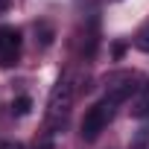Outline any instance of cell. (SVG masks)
<instances>
[{"instance_id":"5b68a950","label":"cell","mask_w":149,"mask_h":149,"mask_svg":"<svg viewBox=\"0 0 149 149\" xmlns=\"http://www.w3.org/2000/svg\"><path fill=\"white\" fill-rule=\"evenodd\" d=\"M134 47L137 50H143V53H149V24L137 32V38H134Z\"/></svg>"},{"instance_id":"277c9868","label":"cell","mask_w":149,"mask_h":149,"mask_svg":"<svg viewBox=\"0 0 149 149\" xmlns=\"http://www.w3.org/2000/svg\"><path fill=\"white\" fill-rule=\"evenodd\" d=\"M29 111H32V100H29V97H18V100L12 102V114H15V117H26Z\"/></svg>"},{"instance_id":"6da1fadb","label":"cell","mask_w":149,"mask_h":149,"mask_svg":"<svg viewBox=\"0 0 149 149\" xmlns=\"http://www.w3.org/2000/svg\"><path fill=\"white\" fill-rule=\"evenodd\" d=\"M70 105H73V82H70V76H64V79H58V82H56V88H53V94H50V105H47V126H50V129L64 126V117H67Z\"/></svg>"},{"instance_id":"7a4b0ae2","label":"cell","mask_w":149,"mask_h":149,"mask_svg":"<svg viewBox=\"0 0 149 149\" xmlns=\"http://www.w3.org/2000/svg\"><path fill=\"white\" fill-rule=\"evenodd\" d=\"M114 102L111 100H100L97 105H91L88 111H85V117H82V140H97L100 134H102V129L111 123V117H114Z\"/></svg>"},{"instance_id":"3957f363","label":"cell","mask_w":149,"mask_h":149,"mask_svg":"<svg viewBox=\"0 0 149 149\" xmlns=\"http://www.w3.org/2000/svg\"><path fill=\"white\" fill-rule=\"evenodd\" d=\"M21 56V32L15 26H0V64L9 67Z\"/></svg>"},{"instance_id":"8992f818","label":"cell","mask_w":149,"mask_h":149,"mask_svg":"<svg viewBox=\"0 0 149 149\" xmlns=\"http://www.w3.org/2000/svg\"><path fill=\"white\" fill-rule=\"evenodd\" d=\"M6 6H9V0H0V12H3V9H6Z\"/></svg>"}]
</instances>
